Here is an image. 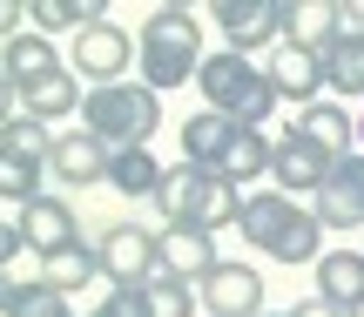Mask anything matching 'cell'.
Listing matches in <instances>:
<instances>
[{"mask_svg": "<svg viewBox=\"0 0 364 317\" xmlns=\"http://www.w3.org/2000/svg\"><path fill=\"white\" fill-rule=\"evenodd\" d=\"M243 243L263 250L270 264H324V223L317 210H304L297 196L270 189V196H243Z\"/></svg>", "mask_w": 364, "mask_h": 317, "instance_id": "cell-1", "label": "cell"}, {"mask_svg": "<svg viewBox=\"0 0 364 317\" xmlns=\"http://www.w3.org/2000/svg\"><path fill=\"white\" fill-rule=\"evenodd\" d=\"M156 210H162V230H209V237H216V230L243 223V189L209 176V169L176 162V169L162 176V189H156Z\"/></svg>", "mask_w": 364, "mask_h": 317, "instance_id": "cell-2", "label": "cell"}, {"mask_svg": "<svg viewBox=\"0 0 364 317\" xmlns=\"http://www.w3.org/2000/svg\"><path fill=\"white\" fill-rule=\"evenodd\" d=\"M196 88H203V108H216V115H230V122H243V129H263V122L277 115V81H270V68H257L250 54H236V48H216L203 61V75H196Z\"/></svg>", "mask_w": 364, "mask_h": 317, "instance_id": "cell-3", "label": "cell"}, {"mask_svg": "<svg viewBox=\"0 0 364 317\" xmlns=\"http://www.w3.org/2000/svg\"><path fill=\"white\" fill-rule=\"evenodd\" d=\"M135 61H142V81H149L156 95L196 81V75H203V61H209L196 14H189V7H156V14L142 21V48H135Z\"/></svg>", "mask_w": 364, "mask_h": 317, "instance_id": "cell-4", "label": "cell"}, {"mask_svg": "<svg viewBox=\"0 0 364 317\" xmlns=\"http://www.w3.org/2000/svg\"><path fill=\"white\" fill-rule=\"evenodd\" d=\"M81 129L102 135L108 149H149V135L162 129V95L149 88V81H108V88H88Z\"/></svg>", "mask_w": 364, "mask_h": 317, "instance_id": "cell-5", "label": "cell"}, {"mask_svg": "<svg viewBox=\"0 0 364 317\" xmlns=\"http://www.w3.org/2000/svg\"><path fill=\"white\" fill-rule=\"evenodd\" d=\"M95 257H102L108 291H142V284L162 277V250H156V237L142 223H108L95 237Z\"/></svg>", "mask_w": 364, "mask_h": 317, "instance_id": "cell-6", "label": "cell"}, {"mask_svg": "<svg viewBox=\"0 0 364 317\" xmlns=\"http://www.w3.org/2000/svg\"><path fill=\"white\" fill-rule=\"evenodd\" d=\"M135 48H142V41H135L129 27L102 21V27H81V34H75V48H68V68H75L88 88H108V81H129Z\"/></svg>", "mask_w": 364, "mask_h": 317, "instance_id": "cell-7", "label": "cell"}, {"mask_svg": "<svg viewBox=\"0 0 364 317\" xmlns=\"http://www.w3.org/2000/svg\"><path fill=\"white\" fill-rule=\"evenodd\" d=\"M209 27L230 41L236 54H257V48H284V0H216L209 7Z\"/></svg>", "mask_w": 364, "mask_h": 317, "instance_id": "cell-8", "label": "cell"}, {"mask_svg": "<svg viewBox=\"0 0 364 317\" xmlns=\"http://www.w3.org/2000/svg\"><path fill=\"white\" fill-rule=\"evenodd\" d=\"M48 75H61V48H54L41 27L7 34V54H0V95H14V102H21V95L41 88Z\"/></svg>", "mask_w": 364, "mask_h": 317, "instance_id": "cell-9", "label": "cell"}, {"mask_svg": "<svg viewBox=\"0 0 364 317\" xmlns=\"http://www.w3.org/2000/svg\"><path fill=\"white\" fill-rule=\"evenodd\" d=\"M331 169H338V156H324L317 142H304L297 129L277 135V169H270V183L284 189V196H317V189L331 183Z\"/></svg>", "mask_w": 364, "mask_h": 317, "instance_id": "cell-10", "label": "cell"}, {"mask_svg": "<svg viewBox=\"0 0 364 317\" xmlns=\"http://www.w3.org/2000/svg\"><path fill=\"white\" fill-rule=\"evenodd\" d=\"M196 291H203L209 317H263V277H257V264H216Z\"/></svg>", "mask_w": 364, "mask_h": 317, "instance_id": "cell-11", "label": "cell"}, {"mask_svg": "<svg viewBox=\"0 0 364 317\" xmlns=\"http://www.w3.org/2000/svg\"><path fill=\"white\" fill-rule=\"evenodd\" d=\"M317 223L324 230H358L364 223V156L351 149V156H338V169H331V183L311 196Z\"/></svg>", "mask_w": 364, "mask_h": 317, "instance_id": "cell-12", "label": "cell"}, {"mask_svg": "<svg viewBox=\"0 0 364 317\" xmlns=\"http://www.w3.org/2000/svg\"><path fill=\"white\" fill-rule=\"evenodd\" d=\"M317 61H324V88L364 95V7H344L338 34L317 48Z\"/></svg>", "mask_w": 364, "mask_h": 317, "instance_id": "cell-13", "label": "cell"}, {"mask_svg": "<svg viewBox=\"0 0 364 317\" xmlns=\"http://www.w3.org/2000/svg\"><path fill=\"white\" fill-rule=\"evenodd\" d=\"M108 156H115V149H108L102 135H88V129H68V135H54V149H48V169L61 176L68 189H88V183H108Z\"/></svg>", "mask_w": 364, "mask_h": 317, "instance_id": "cell-14", "label": "cell"}, {"mask_svg": "<svg viewBox=\"0 0 364 317\" xmlns=\"http://www.w3.org/2000/svg\"><path fill=\"white\" fill-rule=\"evenodd\" d=\"M270 81H277V95H284V102H297V108H317L324 102V61H317V48H277L270 61Z\"/></svg>", "mask_w": 364, "mask_h": 317, "instance_id": "cell-15", "label": "cell"}, {"mask_svg": "<svg viewBox=\"0 0 364 317\" xmlns=\"http://www.w3.org/2000/svg\"><path fill=\"white\" fill-rule=\"evenodd\" d=\"M156 250H162V277H182V284H203L223 264L209 230H156Z\"/></svg>", "mask_w": 364, "mask_h": 317, "instance_id": "cell-16", "label": "cell"}, {"mask_svg": "<svg viewBox=\"0 0 364 317\" xmlns=\"http://www.w3.org/2000/svg\"><path fill=\"white\" fill-rule=\"evenodd\" d=\"M236 129H243V122L216 115V108H196V115L182 122V162L216 176V169H223V156H230V142H236Z\"/></svg>", "mask_w": 364, "mask_h": 317, "instance_id": "cell-17", "label": "cell"}, {"mask_svg": "<svg viewBox=\"0 0 364 317\" xmlns=\"http://www.w3.org/2000/svg\"><path fill=\"white\" fill-rule=\"evenodd\" d=\"M14 216H21L34 257H54V250H75L81 243V223H75V210H68L61 196H41V203H27V210H14Z\"/></svg>", "mask_w": 364, "mask_h": 317, "instance_id": "cell-18", "label": "cell"}, {"mask_svg": "<svg viewBox=\"0 0 364 317\" xmlns=\"http://www.w3.org/2000/svg\"><path fill=\"white\" fill-rule=\"evenodd\" d=\"M277 169V135H263V129H236V142H230V156H223V183H236V189H250V183H263V176Z\"/></svg>", "mask_w": 364, "mask_h": 317, "instance_id": "cell-19", "label": "cell"}, {"mask_svg": "<svg viewBox=\"0 0 364 317\" xmlns=\"http://www.w3.org/2000/svg\"><path fill=\"white\" fill-rule=\"evenodd\" d=\"M317 297L338 311H358L364 304V250H324L317 264Z\"/></svg>", "mask_w": 364, "mask_h": 317, "instance_id": "cell-20", "label": "cell"}, {"mask_svg": "<svg viewBox=\"0 0 364 317\" xmlns=\"http://www.w3.org/2000/svg\"><path fill=\"white\" fill-rule=\"evenodd\" d=\"M338 21H344L338 0H284V41L290 48H324L338 34Z\"/></svg>", "mask_w": 364, "mask_h": 317, "instance_id": "cell-21", "label": "cell"}, {"mask_svg": "<svg viewBox=\"0 0 364 317\" xmlns=\"http://www.w3.org/2000/svg\"><path fill=\"white\" fill-rule=\"evenodd\" d=\"M290 129L304 135V142H317L324 156H351V142H358V122L344 115L338 102H317V108H297V122Z\"/></svg>", "mask_w": 364, "mask_h": 317, "instance_id": "cell-22", "label": "cell"}, {"mask_svg": "<svg viewBox=\"0 0 364 317\" xmlns=\"http://www.w3.org/2000/svg\"><path fill=\"white\" fill-rule=\"evenodd\" d=\"M162 162H156V149H115L108 156V189L115 196H149L156 203V189H162Z\"/></svg>", "mask_w": 364, "mask_h": 317, "instance_id": "cell-23", "label": "cell"}, {"mask_svg": "<svg viewBox=\"0 0 364 317\" xmlns=\"http://www.w3.org/2000/svg\"><path fill=\"white\" fill-rule=\"evenodd\" d=\"M75 68H61V75H48L41 88H27L21 95V115H34V122H61V115H81V102H88V88H75Z\"/></svg>", "mask_w": 364, "mask_h": 317, "instance_id": "cell-24", "label": "cell"}, {"mask_svg": "<svg viewBox=\"0 0 364 317\" xmlns=\"http://www.w3.org/2000/svg\"><path fill=\"white\" fill-rule=\"evenodd\" d=\"M95 277H102V257H95L88 243H75V250H54V257H41V284H48V291H61V297L88 291Z\"/></svg>", "mask_w": 364, "mask_h": 317, "instance_id": "cell-25", "label": "cell"}, {"mask_svg": "<svg viewBox=\"0 0 364 317\" xmlns=\"http://www.w3.org/2000/svg\"><path fill=\"white\" fill-rule=\"evenodd\" d=\"M0 304H7V317H75V304H68L61 291H48V284H21L7 277V291H0Z\"/></svg>", "mask_w": 364, "mask_h": 317, "instance_id": "cell-26", "label": "cell"}, {"mask_svg": "<svg viewBox=\"0 0 364 317\" xmlns=\"http://www.w3.org/2000/svg\"><path fill=\"white\" fill-rule=\"evenodd\" d=\"M41 169H48L41 156H14V149H0V196H7V210L41 203Z\"/></svg>", "mask_w": 364, "mask_h": 317, "instance_id": "cell-27", "label": "cell"}, {"mask_svg": "<svg viewBox=\"0 0 364 317\" xmlns=\"http://www.w3.org/2000/svg\"><path fill=\"white\" fill-rule=\"evenodd\" d=\"M34 27H41V34H81V27H102V0H34Z\"/></svg>", "mask_w": 364, "mask_h": 317, "instance_id": "cell-28", "label": "cell"}, {"mask_svg": "<svg viewBox=\"0 0 364 317\" xmlns=\"http://www.w3.org/2000/svg\"><path fill=\"white\" fill-rule=\"evenodd\" d=\"M142 304H149V317H196L203 291L182 277H156V284H142Z\"/></svg>", "mask_w": 364, "mask_h": 317, "instance_id": "cell-29", "label": "cell"}, {"mask_svg": "<svg viewBox=\"0 0 364 317\" xmlns=\"http://www.w3.org/2000/svg\"><path fill=\"white\" fill-rule=\"evenodd\" d=\"M0 149H14V156H41V162H48L54 135H48V122H34V115H7V129H0Z\"/></svg>", "mask_w": 364, "mask_h": 317, "instance_id": "cell-30", "label": "cell"}, {"mask_svg": "<svg viewBox=\"0 0 364 317\" xmlns=\"http://www.w3.org/2000/svg\"><path fill=\"white\" fill-rule=\"evenodd\" d=\"M88 317H149L142 291H108L102 304H88Z\"/></svg>", "mask_w": 364, "mask_h": 317, "instance_id": "cell-31", "label": "cell"}, {"mask_svg": "<svg viewBox=\"0 0 364 317\" xmlns=\"http://www.w3.org/2000/svg\"><path fill=\"white\" fill-rule=\"evenodd\" d=\"M27 250H34V243H27V230H21V216L7 210V230H0V257H7V264H14V257H27Z\"/></svg>", "mask_w": 364, "mask_h": 317, "instance_id": "cell-32", "label": "cell"}, {"mask_svg": "<svg viewBox=\"0 0 364 317\" xmlns=\"http://www.w3.org/2000/svg\"><path fill=\"white\" fill-rule=\"evenodd\" d=\"M290 317H344V311H338V304H324V297H311V304H297Z\"/></svg>", "mask_w": 364, "mask_h": 317, "instance_id": "cell-33", "label": "cell"}, {"mask_svg": "<svg viewBox=\"0 0 364 317\" xmlns=\"http://www.w3.org/2000/svg\"><path fill=\"white\" fill-rule=\"evenodd\" d=\"M358 156H364V108H358Z\"/></svg>", "mask_w": 364, "mask_h": 317, "instance_id": "cell-34", "label": "cell"}, {"mask_svg": "<svg viewBox=\"0 0 364 317\" xmlns=\"http://www.w3.org/2000/svg\"><path fill=\"white\" fill-rule=\"evenodd\" d=\"M263 317H290V311H263Z\"/></svg>", "mask_w": 364, "mask_h": 317, "instance_id": "cell-35", "label": "cell"}, {"mask_svg": "<svg viewBox=\"0 0 364 317\" xmlns=\"http://www.w3.org/2000/svg\"><path fill=\"white\" fill-rule=\"evenodd\" d=\"M344 317H364V304H358V311H344Z\"/></svg>", "mask_w": 364, "mask_h": 317, "instance_id": "cell-36", "label": "cell"}]
</instances>
